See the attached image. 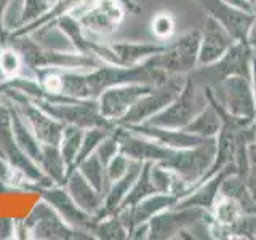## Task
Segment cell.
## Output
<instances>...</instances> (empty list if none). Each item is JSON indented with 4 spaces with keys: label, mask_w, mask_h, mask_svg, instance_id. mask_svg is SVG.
Wrapping results in <instances>:
<instances>
[{
    "label": "cell",
    "mask_w": 256,
    "mask_h": 240,
    "mask_svg": "<svg viewBox=\"0 0 256 240\" xmlns=\"http://www.w3.org/2000/svg\"><path fill=\"white\" fill-rule=\"evenodd\" d=\"M204 12L218 21L237 42H246V36L254 20V13L229 5L224 0H198Z\"/></svg>",
    "instance_id": "cell-12"
},
{
    "label": "cell",
    "mask_w": 256,
    "mask_h": 240,
    "mask_svg": "<svg viewBox=\"0 0 256 240\" xmlns=\"http://www.w3.org/2000/svg\"><path fill=\"white\" fill-rule=\"evenodd\" d=\"M213 218L212 210L198 206H172L149 220L150 240H172L200 220Z\"/></svg>",
    "instance_id": "cell-8"
},
{
    "label": "cell",
    "mask_w": 256,
    "mask_h": 240,
    "mask_svg": "<svg viewBox=\"0 0 256 240\" xmlns=\"http://www.w3.org/2000/svg\"><path fill=\"white\" fill-rule=\"evenodd\" d=\"M149 165H150V162H146L142 165L138 180L134 181L132 189L128 190V194L124 198V202H122V205H120L118 210L130 208V206L136 205L138 202H141L142 198H146V197H149L152 194H157V190H156L154 184H152V181H150V176H149Z\"/></svg>",
    "instance_id": "cell-25"
},
{
    "label": "cell",
    "mask_w": 256,
    "mask_h": 240,
    "mask_svg": "<svg viewBox=\"0 0 256 240\" xmlns=\"http://www.w3.org/2000/svg\"><path fill=\"white\" fill-rule=\"evenodd\" d=\"M216 157V138H205L200 144L194 148L186 149H176L174 154L160 162L162 165L168 166L173 170L180 178L189 186L190 194L198 184H202L206 173L210 172V168L214 162Z\"/></svg>",
    "instance_id": "cell-4"
},
{
    "label": "cell",
    "mask_w": 256,
    "mask_h": 240,
    "mask_svg": "<svg viewBox=\"0 0 256 240\" xmlns=\"http://www.w3.org/2000/svg\"><path fill=\"white\" fill-rule=\"evenodd\" d=\"M220 196L237 200V202L240 204V206H242L244 213H246L248 210H250L253 202H254L252 194H250V189H248V186H246V181L242 178V176H238L236 172L229 173L226 178L222 180Z\"/></svg>",
    "instance_id": "cell-22"
},
{
    "label": "cell",
    "mask_w": 256,
    "mask_h": 240,
    "mask_svg": "<svg viewBox=\"0 0 256 240\" xmlns=\"http://www.w3.org/2000/svg\"><path fill=\"white\" fill-rule=\"evenodd\" d=\"M232 172H236L234 162L229 164L228 166H224L222 170L218 172L216 174L210 176V178L204 181L202 184H198L190 194L180 198L176 206H198V208H205V210H213L216 200L220 197V189H221L222 180Z\"/></svg>",
    "instance_id": "cell-17"
},
{
    "label": "cell",
    "mask_w": 256,
    "mask_h": 240,
    "mask_svg": "<svg viewBox=\"0 0 256 240\" xmlns=\"http://www.w3.org/2000/svg\"><path fill=\"white\" fill-rule=\"evenodd\" d=\"M92 234L98 238H128L130 232H128L126 226L118 218V214H108L102 218L94 220V224L92 228Z\"/></svg>",
    "instance_id": "cell-26"
},
{
    "label": "cell",
    "mask_w": 256,
    "mask_h": 240,
    "mask_svg": "<svg viewBox=\"0 0 256 240\" xmlns=\"http://www.w3.org/2000/svg\"><path fill=\"white\" fill-rule=\"evenodd\" d=\"M58 2L60 0H22V26L38 20Z\"/></svg>",
    "instance_id": "cell-30"
},
{
    "label": "cell",
    "mask_w": 256,
    "mask_h": 240,
    "mask_svg": "<svg viewBox=\"0 0 256 240\" xmlns=\"http://www.w3.org/2000/svg\"><path fill=\"white\" fill-rule=\"evenodd\" d=\"M198 45L200 30H190L174 42H168L162 52L144 62L170 76H188L198 66Z\"/></svg>",
    "instance_id": "cell-5"
},
{
    "label": "cell",
    "mask_w": 256,
    "mask_h": 240,
    "mask_svg": "<svg viewBox=\"0 0 256 240\" xmlns=\"http://www.w3.org/2000/svg\"><path fill=\"white\" fill-rule=\"evenodd\" d=\"M254 122H256V120H254Z\"/></svg>",
    "instance_id": "cell-38"
},
{
    "label": "cell",
    "mask_w": 256,
    "mask_h": 240,
    "mask_svg": "<svg viewBox=\"0 0 256 240\" xmlns=\"http://www.w3.org/2000/svg\"><path fill=\"white\" fill-rule=\"evenodd\" d=\"M29 238H69L76 234L69 224L62 221L58 212L42 198V202L34 206V210L24 220Z\"/></svg>",
    "instance_id": "cell-11"
},
{
    "label": "cell",
    "mask_w": 256,
    "mask_h": 240,
    "mask_svg": "<svg viewBox=\"0 0 256 240\" xmlns=\"http://www.w3.org/2000/svg\"><path fill=\"white\" fill-rule=\"evenodd\" d=\"M230 238L256 240V213H242L240 218L229 228Z\"/></svg>",
    "instance_id": "cell-29"
},
{
    "label": "cell",
    "mask_w": 256,
    "mask_h": 240,
    "mask_svg": "<svg viewBox=\"0 0 256 240\" xmlns=\"http://www.w3.org/2000/svg\"><path fill=\"white\" fill-rule=\"evenodd\" d=\"M252 58L250 46L246 42H236L224 53L218 61L206 66H197L194 70L188 74L200 88H213L222 80L232 76H245L252 74Z\"/></svg>",
    "instance_id": "cell-2"
},
{
    "label": "cell",
    "mask_w": 256,
    "mask_h": 240,
    "mask_svg": "<svg viewBox=\"0 0 256 240\" xmlns=\"http://www.w3.org/2000/svg\"><path fill=\"white\" fill-rule=\"evenodd\" d=\"M77 170L84 174V178L92 184V186L101 192L102 197L106 196V192L109 189L108 176H106V165L98 158L96 154H92L85 157L84 160H80L77 164Z\"/></svg>",
    "instance_id": "cell-21"
},
{
    "label": "cell",
    "mask_w": 256,
    "mask_h": 240,
    "mask_svg": "<svg viewBox=\"0 0 256 240\" xmlns=\"http://www.w3.org/2000/svg\"><path fill=\"white\" fill-rule=\"evenodd\" d=\"M246 45L250 46L252 54L256 56V13H254V20L250 26V30H248V36H246Z\"/></svg>",
    "instance_id": "cell-34"
},
{
    "label": "cell",
    "mask_w": 256,
    "mask_h": 240,
    "mask_svg": "<svg viewBox=\"0 0 256 240\" xmlns=\"http://www.w3.org/2000/svg\"><path fill=\"white\" fill-rule=\"evenodd\" d=\"M236 40L218 21L206 16L204 28L200 30L198 45V66H206L218 61L232 46Z\"/></svg>",
    "instance_id": "cell-14"
},
{
    "label": "cell",
    "mask_w": 256,
    "mask_h": 240,
    "mask_svg": "<svg viewBox=\"0 0 256 240\" xmlns=\"http://www.w3.org/2000/svg\"><path fill=\"white\" fill-rule=\"evenodd\" d=\"M212 212L214 216V222H218L220 226L226 228L228 230L232 224L240 218V214L244 213L242 206H240L237 200L229 198V197H222V196L218 197Z\"/></svg>",
    "instance_id": "cell-27"
},
{
    "label": "cell",
    "mask_w": 256,
    "mask_h": 240,
    "mask_svg": "<svg viewBox=\"0 0 256 240\" xmlns=\"http://www.w3.org/2000/svg\"><path fill=\"white\" fill-rule=\"evenodd\" d=\"M208 90L228 114L242 120H256V104L250 77L232 76Z\"/></svg>",
    "instance_id": "cell-7"
},
{
    "label": "cell",
    "mask_w": 256,
    "mask_h": 240,
    "mask_svg": "<svg viewBox=\"0 0 256 240\" xmlns=\"http://www.w3.org/2000/svg\"><path fill=\"white\" fill-rule=\"evenodd\" d=\"M186 78L188 76H170L164 84L152 86L146 94H142L126 110V114L116 125L128 126V125H138L148 122L150 117H154L157 112L168 106L180 94L184 84H186Z\"/></svg>",
    "instance_id": "cell-6"
},
{
    "label": "cell",
    "mask_w": 256,
    "mask_h": 240,
    "mask_svg": "<svg viewBox=\"0 0 256 240\" xmlns=\"http://www.w3.org/2000/svg\"><path fill=\"white\" fill-rule=\"evenodd\" d=\"M133 164L132 158H128L125 154L122 152H118L114 157L110 158V162L106 165V176H108V182H114L117 181L118 178H122V176L130 170V166Z\"/></svg>",
    "instance_id": "cell-31"
},
{
    "label": "cell",
    "mask_w": 256,
    "mask_h": 240,
    "mask_svg": "<svg viewBox=\"0 0 256 240\" xmlns=\"http://www.w3.org/2000/svg\"><path fill=\"white\" fill-rule=\"evenodd\" d=\"M114 133L120 144V152L125 154L128 158L136 160V162H165L176 150L172 148H166L164 144L157 142L152 138H148L144 134L128 130L125 126L116 125Z\"/></svg>",
    "instance_id": "cell-9"
},
{
    "label": "cell",
    "mask_w": 256,
    "mask_h": 240,
    "mask_svg": "<svg viewBox=\"0 0 256 240\" xmlns=\"http://www.w3.org/2000/svg\"><path fill=\"white\" fill-rule=\"evenodd\" d=\"M16 222L13 220H0V238H12L14 237Z\"/></svg>",
    "instance_id": "cell-33"
},
{
    "label": "cell",
    "mask_w": 256,
    "mask_h": 240,
    "mask_svg": "<svg viewBox=\"0 0 256 240\" xmlns=\"http://www.w3.org/2000/svg\"><path fill=\"white\" fill-rule=\"evenodd\" d=\"M84 128L76 126V125H66L64 126V132L61 136V141H60V150H61V156L66 162L69 170L76 168L77 164V157H78V152L80 148H82V140H84Z\"/></svg>",
    "instance_id": "cell-23"
},
{
    "label": "cell",
    "mask_w": 256,
    "mask_h": 240,
    "mask_svg": "<svg viewBox=\"0 0 256 240\" xmlns=\"http://www.w3.org/2000/svg\"><path fill=\"white\" fill-rule=\"evenodd\" d=\"M168 44V42H166ZM164 42H110L117 62L120 66H136L165 48Z\"/></svg>",
    "instance_id": "cell-19"
},
{
    "label": "cell",
    "mask_w": 256,
    "mask_h": 240,
    "mask_svg": "<svg viewBox=\"0 0 256 240\" xmlns=\"http://www.w3.org/2000/svg\"><path fill=\"white\" fill-rule=\"evenodd\" d=\"M126 8L120 0H86L70 14L90 40H108L118 30Z\"/></svg>",
    "instance_id": "cell-1"
},
{
    "label": "cell",
    "mask_w": 256,
    "mask_h": 240,
    "mask_svg": "<svg viewBox=\"0 0 256 240\" xmlns=\"http://www.w3.org/2000/svg\"><path fill=\"white\" fill-rule=\"evenodd\" d=\"M248 156H250V168H248L245 181L248 189H250L253 200H256V141L250 142V146H248Z\"/></svg>",
    "instance_id": "cell-32"
},
{
    "label": "cell",
    "mask_w": 256,
    "mask_h": 240,
    "mask_svg": "<svg viewBox=\"0 0 256 240\" xmlns=\"http://www.w3.org/2000/svg\"><path fill=\"white\" fill-rule=\"evenodd\" d=\"M206 104V88H200L188 76L186 84H184L180 94L168 106L157 112L154 117H150L148 124L164 128H173V130H184Z\"/></svg>",
    "instance_id": "cell-3"
},
{
    "label": "cell",
    "mask_w": 256,
    "mask_h": 240,
    "mask_svg": "<svg viewBox=\"0 0 256 240\" xmlns=\"http://www.w3.org/2000/svg\"><path fill=\"white\" fill-rule=\"evenodd\" d=\"M176 30L174 16L170 12H158L150 21V32L157 42H170Z\"/></svg>",
    "instance_id": "cell-28"
},
{
    "label": "cell",
    "mask_w": 256,
    "mask_h": 240,
    "mask_svg": "<svg viewBox=\"0 0 256 240\" xmlns=\"http://www.w3.org/2000/svg\"><path fill=\"white\" fill-rule=\"evenodd\" d=\"M224 2H228L229 5H234V6H237V8H242V10H245V12H252V13H254L253 6H252L250 2H248V0H224Z\"/></svg>",
    "instance_id": "cell-35"
},
{
    "label": "cell",
    "mask_w": 256,
    "mask_h": 240,
    "mask_svg": "<svg viewBox=\"0 0 256 240\" xmlns=\"http://www.w3.org/2000/svg\"><path fill=\"white\" fill-rule=\"evenodd\" d=\"M28 37L38 48H42L45 52H56V53H76L77 52V48L72 44L70 37L60 28V24L56 21H52L34 29L32 32H29Z\"/></svg>",
    "instance_id": "cell-18"
},
{
    "label": "cell",
    "mask_w": 256,
    "mask_h": 240,
    "mask_svg": "<svg viewBox=\"0 0 256 240\" xmlns=\"http://www.w3.org/2000/svg\"><path fill=\"white\" fill-rule=\"evenodd\" d=\"M26 69V62L21 52L13 45H2L0 48V77L5 82L22 76Z\"/></svg>",
    "instance_id": "cell-24"
},
{
    "label": "cell",
    "mask_w": 256,
    "mask_h": 240,
    "mask_svg": "<svg viewBox=\"0 0 256 240\" xmlns=\"http://www.w3.org/2000/svg\"><path fill=\"white\" fill-rule=\"evenodd\" d=\"M250 80H252V88H253L254 104H256V56H253V58H252V74H250Z\"/></svg>",
    "instance_id": "cell-36"
},
{
    "label": "cell",
    "mask_w": 256,
    "mask_h": 240,
    "mask_svg": "<svg viewBox=\"0 0 256 240\" xmlns=\"http://www.w3.org/2000/svg\"><path fill=\"white\" fill-rule=\"evenodd\" d=\"M62 186L84 212L94 216V218L101 213L102 205H104L102 194L96 190L92 184L84 178V174L78 170H76V168L69 170Z\"/></svg>",
    "instance_id": "cell-15"
},
{
    "label": "cell",
    "mask_w": 256,
    "mask_h": 240,
    "mask_svg": "<svg viewBox=\"0 0 256 240\" xmlns=\"http://www.w3.org/2000/svg\"><path fill=\"white\" fill-rule=\"evenodd\" d=\"M206 96H208V104L192 118V122L184 130L192 134H197L200 138H216V134L221 130L222 117L218 104L213 100L208 88H206Z\"/></svg>",
    "instance_id": "cell-20"
},
{
    "label": "cell",
    "mask_w": 256,
    "mask_h": 240,
    "mask_svg": "<svg viewBox=\"0 0 256 240\" xmlns=\"http://www.w3.org/2000/svg\"><path fill=\"white\" fill-rule=\"evenodd\" d=\"M44 198L54 208L56 212H58L62 221L69 224L72 229L92 234V228L94 224V216L84 212L82 208L74 202V198L69 196V192L64 189V186L56 188L53 184V186L46 188V190L44 192Z\"/></svg>",
    "instance_id": "cell-13"
},
{
    "label": "cell",
    "mask_w": 256,
    "mask_h": 240,
    "mask_svg": "<svg viewBox=\"0 0 256 240\" xmlns=\"http://www.w3.org/2000/svg\"><path fill=\"white\" fill-rule=\"evenodd\" d=\"M154 85L148 84H120L104 90L98 98V106L101 116L112 124H117L126 110L146 94Z\"/></svg>",
    "instance_id": "cell-10"
},
{
    "label": "cell",
    "mask_w": 256,
    "mask_h": 240,
    "mask_svg": "<svg viewBox=\"0 0 256 240\" xmlns=\"http://www.w3.org/2000/svg\"><path fill=\"white\" fill-rule=\"evenodd\" d=\"M248 2L252 4V6H253V10H254V13H256V0H248Z\"/></svg>",
    "instance_id": "cell-37"
},
{
    "label": "cell",
    "mask_w": 256,
    "mask_h": 240,
    "mask_svg": "<svg viewBox=\"0 0 256 240\" xmlns=\"http://www.w3.org/2000/svg\"><path fill=\"white\" fill-rule=\"evenodd\" d=\"M125 128H128V130H132L134 133L148 136V138L156 140L157 142L164 144V146H166V148H172V149L194 148L205 140V138H200V136L192 134L186 130H173V128H164V126L150 125L148 122L138 124V125H128Z\"/></svg>",
    "instance_id": "cell-16"
}]
</instances>
